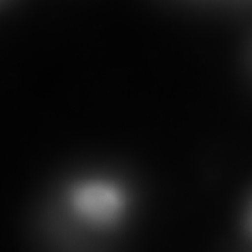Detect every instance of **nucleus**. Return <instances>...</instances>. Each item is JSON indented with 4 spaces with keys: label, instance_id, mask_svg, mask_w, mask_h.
<instances>
[{
    "label": "nucleus",
    "instance_id": "f257e3e1",
    "mask_svg": "<svg viewBox=\"0 0 252 252\" xmlns=\"http://www.w3.org/2000/svg\"><path fill=\"white\" fill-rule=\"evenodd\" d=\"M63 199L70 218L94 231L118 228L127 219L132 203L128 188L109 176L78 177L67 185Z\"/></svg>",
    "mask_w": 252,
    "mask_h": 252
}]
</instances>
